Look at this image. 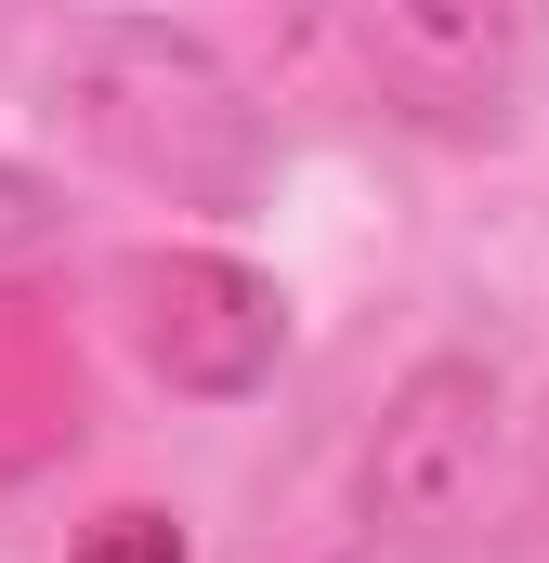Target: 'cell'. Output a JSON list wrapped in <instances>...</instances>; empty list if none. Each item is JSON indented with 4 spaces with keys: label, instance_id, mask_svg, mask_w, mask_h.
<instances>
[{
    "label": "cell",
    "instance_id": "1",
    "mask_svg": "<svg viewBox=\"0 0 549 563\" xmlns=\"http://www.w3.org/2000/svg\"><path fill=\"white\" fill-rule=\"evenodd\" d=\"M53 92H66V132L92 144L105 170H132L144 197L210 210V223L262 210L274 132L249 106V79L197 26H170V13H92L66 40V66H53Z\"/></svg>",
    "mask_w": 549,
    "mask_h": 563
},
{
    "label": "cell",
    "instance_id": "2",
    "mask_svg": "<svg viewBox=\"0 0 549 563\" xmlns=\"http://www.w3.org/2000/svg\"><path fill=\"white\" fill-rule=\"evenodd\" d=\"M497 445H511V380H497L484 354H418L406 380L380 394V432H367V459H354V525H367V551H432V538H458L471 498H484V472H497Z\"/></svg>",
    "mask_w": 549,
    "mask_h": 563
},
{
    "label": "cell",
    "instance_id": "3",
    "mask_svg": "<svg viewBox=\"0 0 549 563\" xmlns=\"http://www.w3.org/2000/svg\"><path fill=\"white\" fill-rule=\"evenodd\" d=\"M367 92L432 144H497L537 79V0H354Z\"/></svg>",
    "mask_w": 549,
    "mask_h": 563
},
{
    "label": "cell",
    "instance_id": "4",
    "mask_svg": "<svg viewBox=\"0 0 549 563\" xmlns=\"http://www.w3.org/2000/svg\"><path fill=\"white\" fill-rule=\"evenodd\" d=\"M144 367L183 394V407H249L288 354V301H274L262 263L236 250H157L144 263Z\"/></svg>",
    "mask_w": 549,
    "mask_h": 563
},
{
    "label": "cell",
    "instance_id": "5",
    "mask_svg": "<svg viewBox=\"0 0 549 563\" xmlns=\"http://www.w3.org/2000/svg\"><path fill=\"white\" fill-rule=\"evenodd\" d=\"M53 236H66V184L26 170V157H0V263H40Z\"/></svg>",
    "mask_w": 549,
    "mask_h": 563
},
{
    "label": "cell",
    "instance_id": "6",
    "mask_svg": "<svg viewBox=\"0 0 549 563\" xmlns=\"http://www.w3.org/2000/svg\"><path fill=\"white\" fill-rule=\"evenodd\" d=\"M79 563H183V525H170V511H105V525L79 538Z\"/></svg>",
    "mask_w": 549,
    "mask_h": 563
},
{
    "label": "cell",
    "instance_id": "7",
    "mask_svg": "<svg viewBox=\"0 0 549 563\" xmlns=\"http://www.w3.org/2000/svg\"><path fill=\"white\" fill-rule=\"evenodd\" d=\"M524 511H537V525H549V407H537V420H524Z\"/></svg>",
    "mask_w": 549,
    "mask_h": 563
}]
</instances>
